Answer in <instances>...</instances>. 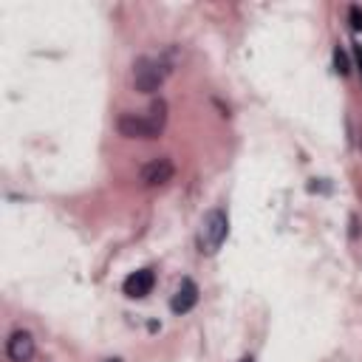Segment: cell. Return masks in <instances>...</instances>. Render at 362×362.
Masks as SVG:
<instances>
[{
	"mask_svg": "<svg viewBox=\"0 0 362 362\" xmlns=\"http://www.w3.org/2000/svg\"><path fill=\"white\" fill-rule=\"evenodd\" d=\"M167 122V102L159 99L147 113H122L116 119V131L125 139H156Z\"/></svg>",
	"mask_w": 362,
	"mask_h": 362,
	"instance_id": "6da1fadb",
	"label": "cell"
},
{
	"mask_svg": "<svg viewBox=\"0 0 362 362\" xmlns=\"http://www.w3.org/2000/svg\"><path fill=\"white\" fill-rule=\"evenodd\" d=\"M229 235V218L224 209H209V213L204 216L201 221V232H198V247L204 255H216L221 249V244L227 240Z\"/></svg>",
	"mask_w": 362,
	"mask_h": 362,
	"instance_id": "7a4b0ae2",
	"label": "cell"
},
{
	"mask_svg": "<svg viewBox=\"0 0 362 362\" xmlns=\"http://www.w3.org/2000/svg\"><path fill=\"white\" fill-rule=\"evenodd\" d=\"M167 66L162 63V59L156 57H139L136 63H133V88L139 90V94H153V90L162 88V82L167 79Z\"/></svg>",
	"mask_w": 362,
	"mask_h": 362,
	"instance_id": "3957f363",
	"label": "cell"
},
{
	"mask_svg": "<svg viewBox=\"0 0 362 362\" xmlns=\"http://www.w3.org/2000/svg\"><path fill=\"white\" fill-rule=\"evenodd\" d=\"M173 175H175V164L167 156H162V159H150L142 167L139 181H142V187H164L167 181H173Z\"/></svg>",
	"mask_w": 362,
	"mask_h": 362,
	"instance_id": "277c9868",
	"label": "cell"
},
{
	"mask_svg": "<svg viewBox=\"0 0 362 362\" xmlns=\"http://www.w3.org/2000/svg\"><path fill=\"white\" fill-rule=\"evenodd\" d=\"M153 286H156L153 269H139V272H131V275L125 278L122 292H125V297L139 300V297H147L150 292H153Z\"/></svg>",
	"mask_w": 362,
	"mask_h": 362,
	"instance_id": "5b68a950",
	"label": "cell"
},
{
	"mask_svg": "<svg viewBox=\"0 0 362 362\" xmlns=\"http://www.w3.org/2000/svg\"><path fill=\"white\" fill-rule=\"evenodd\" d=\"M6 354H9L12 362H28L35 356V337L23 328L12 331L9 340H6Z\"/></svg>",
	"mask_w": 362,
	"mask_h": 362,
	"instance_id": "8992f818",
	"label": "cell"
},
{
	"mask_svg": "<svg viewBox=\"0 0 362 362\" xmlns=\"http://www.w3.org/2000/svg\"><path fill=\"white\" fill-rule=\"evenodd\" d=\"M196 303H198V286L190 278H184L170 300V309H173V314H187L196 309Z\"/></svg>",
	"mask_w": 362,
	"mask_h": 362,
	"instance_id": "52a82bcc",
	"label": "cell"
},
{
	"mask_svg": "<svg viewBox=\"0 0 362 362\" xmlns=\"http://www.w3.org/2000/svg\"><path fill=\"white\" fill-rule=\"evenodd\" d=\"M334 71H337L340 77H348V74H351V63H348V54H345V51H343L340 46L334 48Z\"/></svg>",
	"mask_w": 362,
	"mask_h": 362,
	"instance_id": "ba28073f",
	"label": "cell"
},
{
	"mask_svg": "<svg viewBox=\"0 0 362 362\" xmlns=\"http://www.w3.org/2000/svg\"><path fill=\"white\" fill-rule=\"evenodd\" d=\"M348 15H351V26L359 32V28H362V9H359V6H351V9H348Z\"/></svg>",
	"mask_w": 362,
	"mask_h": 362,
	"instance_id": "9c48e42d",
	"label": "cell"
},
{
	"mask_svg": "<svg viewBox=\"0 0 362 362\" xmlns=\"http://www.w3.org/2000/svg\"><path fill=\"white\" fill-rule=\"evenodd\" d=\"M354 57H356V68H359V74H362V46L354 48Z\"/></svg>",
	"mask_w": 362,
	"mask_h": 362,
	"instance_id": "30bf717a",
	"label": "cell"
},
{
	"mask_svg": "<svg viewBox=\"0 0 362 362\" xmlns=\"http://www.w3.org/2000/svg\"><path fill=\"white\" fill-rule=\"evenodd\" d=\"M108 362H122V359H108Z\"/></svg>",
	"mask_w": 362,
	"mask_h": 362,
	"instance_id": "8fae6325",
	"label": "cell"
}]
</instances>
